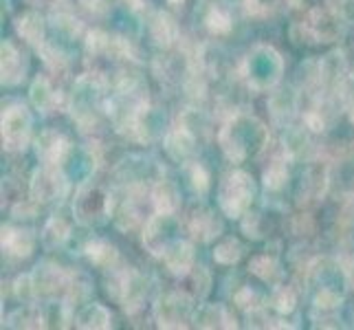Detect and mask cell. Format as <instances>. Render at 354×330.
<instances>
[{"mask_svg":"<svg viewBox=\"0 0 354 330\" xmlns=\"http://www.w3.org/2000/svg\"><path fill=\"white\" fill-rule=\"evenodd\" d=\"M9 326H14V328H44L46 324H44V315L40 313V309L27 304V306H22L20 311H16L14 315H11Z\"/></svg>","mask_w":354,"mask_h":330,"instance_id":"obj_35","label":"cell"},{"mask_svg":"<svg viewBox=\"0 0 354 330\" xmlns=\"http://www.w3.org/2000/svg\"><path fill=\"white\" fill-rule=\"evenodd\" d=\"M339 119V106L335 95H315L310 108L304 113V124L310 132H326Z\"/></svg>","mask_w":354,"mask_h":330,"instance_id":"obj_11","label":"cell"},{"mask_svg":"<svg viewBox=\"0 0 354 330\" xmlns=\"http://www.w3.org/2000/svg\"><path fill=\"white\" fill-rule=\"evenodd\" d=\"M172 234V214H154L148 218L143 227V244L154 258H163V253L174 240H169Z\"/></svg>","mask_w":354,"mask_h":330,"instance_id":"obj_12","label":"cell"},{"mask_svg":"<svg viewBox=\"0 0 354 330\" xmlns=\"http://www.w3.org/2000/svg\"><path fill=\"white\" fill-rule=\"evenodd\" d=\"M124 3L132 9V11H141L145 7V0H124Z\"/></svg>","mask_w":354,"mask_h":330,"instance_id":"obj_47","label":"cell"},{"mask_svg":"<svg viewBox=\"0 0 354 330\" xmlns=\"http://www.w3.org/2000/svg\"><path fill=\"white\" fill-rule=\"evenodd\" d=\"M194 150H196V134L185 124H178L165 134V152L174 161H185Z\"/></svg>","mask_w":354,"mask_h":330,"instance_id":"obj_19","label":"cell"},{"mask_svg":"<svg viewBox=\"0 0 354 330\" xmlns=\"http://www.w3.org/2000/svg\"><path fill=\"white\" fill-rule=\"evenodd\" d=\"M14 216L16 218H33L35 216V201L31 205H27V203H24V205H16L14 207Z\"/></svg>","mask_w":354,"mask_h":330,"instance_id":"obj_46","label":"cell"},{"mask_svg":"<svg viewBox=\"0 0 354 330\" xmlns=\"http://www.w3.org/2000/svg\"><path fill=\"white\" fill-rule=\"evenodd\" d=\"M344 22H354V0H341L337 7H333Z\"/></svg>","mask_w":354,"mask_h":330,"instance_id":"obj_45","label":"cell"},{"mask_svg":"<svg viewBox=\"0 0 354 330\" xmlns=\"http://www.w3.org/2000/svg\"><path fill=\"white\" fill-rule=\"evenodd\" d=\"M84 253H86V258H88L91 264L106 268V271L115 268L117 262H119V253L115 249V244L106 242V240H91L86 244V249H84Z\"/></svg>","mask_w":354,"mask_h":330,"instance_id":"obj_28","label":"cell"},{"mask_svg":"<svg viewBox=\"0 0 354 330\" xmlns=\"http://www.w3.org/2000/svg\"><path fill=\"white\" fill-rule=\"evenodd\" d=\"M341 16L333 7H313L304 20L290 27V35L297 44H326L341 35Z\"/></svg>","mask_w":354,"mask_h":330,"instance_id":"obj_2","label":"cell"},{"mask_svg":"<svg viewBox=\"0 0 354 330\" xmlns=\"http://www.w3.org/2000/svg\"><path fill=\"white\" fill-rule=\"evenodd\" d=\"M31 115L22 104H11L3 110V148L7 152H22L31 139Z\"/></svg>","mask_w":354,"mask_h":330,"instance_id":"obj_7","label":"cell"},{"mask_svg":"<svg viewBox=\"0 0 354 330\" xmlns=\"http://www.w3.org/2000/svg\"><path fill=\"white\" fill-rule=\"evenodd\" d=\"M185 176H187V183L194 194H198V196H205L207 192H209V172L201 165V163H185Z\"/></svg>","mask_w":354,"mask_h":330,"instance_id":"obj_37","label":"cell"},{"mask_svg":"<svg viewBox=\"0 0 354 330\" xmlns=\"http://www.w3.org/2000/svg\"><path fill=\"white\" fill-rule=\"evenodd\" d=\"M150 201L154 212L158 214H176L178 205H180V192L176 187L174 181L169 178H161L154 183V187L150 190Z\"/></svg>","mask_w":354,"mask_h":330,"instance_id":"obj_21","label":"cell"},{"mask_svg":"<svg viewBox=\"0 0 354 330\" xmlns=\"http://www.w3.org/2000/svg\"><path fill=\"white\" fill-rule=\"evenodd\" d=\"M341 0H328V7H337Z\"/></svg>","mask_w":354,"mask_h":330,"instance_id":"obj_49","label":"cell"},{"mask_svg":"<svg viewBox=\"0 0 354 330\" xmlns=\"http://www.w3.org/2000/svg\"><path fill=\"white\" fill-rule=\"evenodd\" d=\"M14 295L20 302H31V300H35V286H33L31 273H24V275L16 277V282H14Z\"/></svg>","mask_w":354,"mask_h":330,"instance_id":"obj_41","label":"cell"},{"mask_svg":"<svg viewBox=\"0 0 354 330\" xmlns=\"http://www.w3.org/2000/svg\"><path fill=\"white\" fill-rule=\"evenodd\" d=\"M242 218H244L242 220V231H244V234H247L249 238H260L262 236V216L247 212Z\"/></svg>","mask_w":354,"mask_h":330,"instance_id":"obj_43","label":"cell"},{"mask_svg":"<svg viewBox=\"0 0 354 330\" xmlns=\"http://www.w3.org/2000/svg\"><path fill=\"white\" fill-rule=\"evenodd\" d=\"M71 275H73V271H66V268L59 264H53V262L38 264L35 271L31 273L33 286H35V297H40V300L64 297L68 282H71Z\"/></svg>","mask_w":354,"mask_h":330,"instance_id":"obj_9","label":"cell"},{"mask_svg":"<svg viewBox=\"0 0 354 330\" xmlns=\"http://www.w3.org/2000/svg\"><path fill=\"white\" fill-rule=\"evenodd\" d=\"M194 317V297L185 291L165 293L154 304V322L158 328H187Z\"/></svg>","mask_w":354,"mask_h":330,"instance_id":"obj_6","label":"cell"},{"mask_svg":"<svg viewBox=\"0 0 354 330\" xmlns=\"http://www.w3.org/2000/svg\"><path fill=\"white\" fill-rule=\"evenodd\" d=\"M255 196V185L251 174L234 169L229 172L218 187V205L227 218H242L249 212V207Z\"/></svg>","mask_w":354,"mask_h":330,"instance_id":"obj_5","label":"cell"},{"mask_svg":"<svg viewBox=\"0 0 354 330\" xmlns=\"http://www.w3.org/2000/svg\"><path fill=\"white\" fill-rule=\"evenodd\" d=\"M288 158H290V154L286 152V148L271 156V161H268V165L264 167V172H262V183H264L266 190L277 192L288 183V176H290Z\"/></svg>","mask_w":354,"mask_h":330,"instance_id":"obj_23","label":"cell"},{"mask_svg":"<svg viewBox=\"0 0 354 330\" xmlns=\"http://www.w3.org/2000/svg\"><path fill=\"white\" fill-rule=\"evenodd\" d=\"M163 262L174 277H187L194 271V262H196V253H194L192 242L174 240L163 253Z\"/></svg>","mask_w":354,"mask_h":330,"instance_id":"obj_16","label":"cell"},{"mask_svg":"<svg viewBox=\"0 0 354 330\" xmlns=\"http://www.w3.org/2000/svg\"><path fill=\"white\" fill-rule=\"evenodd\" d=\"M279 0H242V7L251 18H268L275 14Z\"/></svg>","mask_w":354,"mask_h":330,"instance_id":"obj_39","label":"cell"},{"mask_svg":"<svg viewBox=\"0 0 354 330\" xmlns=\"http://www.w3.org/2000/svg\"><path fill=\"white\" fill-rule=\"evenodd\" d=\"M68 236H71V223L64 216H51L46 220V225L42 229L44 247H48V249L62 247V244L68 240Z\"/></svg>","mask_w":354,"mask_h":330,"instance_id":"obj_30","label":"cell"},{"mask_svg":"<svg viewBox=\"0 0 354 330\" xmlns=\"http://www.w3.org/2000/svg\"><path fill=\"white\" fill-rule=\"evenodd\" d=\"M221 150L231 163H242L251 152L268 145V130L258 117L236 113L218 132Z\"/></svg>","mask_w":354,"mask_h":330,"instance_id":"obj_1","label":"cell"},{"mask_svg":"<svg viewBox=\"0 0 354 330\" xmlns=\"http://www.w3.org/2000/svg\"><path fill=\"white\" fill-rule=\"evenodd\" d=\"M38 51H40V57H42V62L46 64V68H51L53 73H66L68 71L71 59H68L66 51H62L57 44L44 42L42 46H38Z\"/></svg>","mask_w":354,"mask_h":330,"instance_id":"obj_32","label":"cell"},{"mask_svg":"<svg viewBox=\"0 0 354 330\" xmlns=\"http://www.w3.org/2000/svg\"><path fill=\"white\" fill-rule=\"evenodd\" d=\"M205 27L214 35H227L234 27V20H231V14L225 7H212L205 16Z\"/></svg>","mask_w":354,"mask_h":330,"instance_id":"obj_36","label":"cell"},{"mask_svg":"<svg viewBox=\"0 0 354 330\" xmlns=\"http://www.w3.org/2000/svg\"><path fill=\"white\" fill-rule=\"evenodd\" d=\"M148 33H150V40L161 48H169L180 35L176 20L169 16L167 11H156V14H152L148 22Z\"/></svg>","mask_w":354,"mask_h":330,"instance_id":"obj_18","label":"cell"},{"mask_svg":"<svg viewBox=\"0 0 354 330\" xmlns=\"http://www.w3.org/2000/svg\"><path fill=\"white\" fill-rule=\"evenodd\" d=\"M33 247H35V238L29 229H16L11 225L3 227V251L11 255V258L18 260L29 258L33 253Z\"/></svg>","mask_w":354,"mask_h":330,"instance_id":"obj_20","label":"cell"},{"mask_svg":"<svg viewBox=\"0 0 354 330\" xmlns=\"http://www.w3.org/2000/svg\"><path fill=\"white\" fill-rule=\"evenodd\" d=\"M295 306H297V291L288 284H277L271 295V309L277 311L279 315H286L295 311Z\"/></svg>","mask_w":354,"mask_h":330,"instance_id":"obj_34","label":"cell"},{"mask_svg":"<svg viewBox=\"0 0 354 330\" xmlns=\"http://www.w3.org/2000/svg\"><path fill=\"white\" fill-rule=\"evenodd\" d=\"M35 156L46 165H59L71 152V141L57 130H44L33 141Z\"/></svg>","mask_w":354,"mask_h":330,"instance_id":"obj_13","label":"cell"},{"mask_svg":"<svg viewBox=\"0 0 354 330\" xmlns=\"http://www.w3.org/2000/svg\"><path fill=\"white\" fill-rule=\"evenodd\" d=\"M187 231L194 240L212 242L223 234V223L212 210H194L187 218Z\"/></svg>","mask_w":354,"mask_h":330,"instance_id":"obj_17","label":"cell"},{"mask_svg":"<svg viewBox=\"0 0 354 330\" xmlns=\"http://www.w3.org/2000/svg\"><path fill=\"white\" fill-rule=\"evenodd\" d=\"M189 275L194 279V293H196L198 297H205L207 293H209V284H212V277H209V273H207V268L194 266V271Z\"/></svg>","mask_w":354,"mask_h":330,"instance_id":"obj_42","label":"cell"},{"mask_svg":"<svg viewBox=\"0 0 354 330\" xmlns=\"http://www.w3.org/2000/svg\"><path fill=\"white\" fill-rule=\"evenodd\" d=\"M108 199L111 194H104L97 185H84L75 199V214L84 225L100 223L108 216Z\"/></svg>","mask_w":354,"mask_h":330,"instance_id":"obj_10","label":"cell"},{"mask_svg":"<svg viewBox=\"0 0 354 330\" xmlns=\"http://www.w3.org/2000/svg\"><path fill=\"white\" fill-rule=\"evenodd\" d=\"M31 102L33 106L40 110V113L48 115L53 113V110H57L59 106H62V93H59L51 80L40 75L35 77V82L31 84Z\"/></svg>","mask_w":354,"mask_h":330,"instance_id":"obj_22","label":"cell"},{"mask_svg":"<svg viewBox=\"0 0 354 330\" xmlns=\"http://www.w3.org/2000/svg\"><path fill=\"white\" fill-rule=\"evenodd\" d=\"M106 293L115 302L121 304V309L128 315H134L143 309L148 286H145L143 275L132 268H111V277L106 279Z\"/></svg>","mask_w":354,"mask_h":330,"instance_id":"obj_4","label":"cell"},{"mask_svg":"<svg viewBox=\"0 0 354 330\" xmlns=\"http://www.w3.org/2000/svg\"><path fill=\"white\" fill-rule=\"evenodd\" d=\"M341 304H344V297H341V293L333 286H322L317 291L315 295V302H313V311L319 313L322 317H335L337 311L341 309ZM322 317H317V320H322Z\"/></svg>","mask_w":354,"mask_h":330,"instance_id":"obj_31","label":"cell"},{"mask_svg":"<svg viewBox=\"0 0 354 330\" xmlns=\"http://www.w3.org/2000/svg\"><path fill=\"white\" fill-rule=\"evenodd\" d=\"M328 185H330V169L326 163L315 161L306 167L299 185V201L301 203H317L326 196Z\"/></svg>","mask_w":354,"mask_h":330,"instance_id":"obj_14","label":"cell"},{"mask_svg":"<svg viewBox=\"0 0 354 330\" xmlns=\"http://www.w3.org/2000/svg\"><path fill=\"white\" fill-rule=\"evenodd\" d=\"M268 110H271V117L275 124H286L290 117L295 115L297 110V95L292 89H282L271 95L268 100Z\"/></svg>","mask_w":354,"mask_h":330,"instance_id":"obj_26","label":"cell"},{"mask_svg":"<svg viewBox=\"0 0 354 330\" xmlns=\"http://www.w3.org/2000/svg\"><path fill=\"white\" fill-rule=\"evenodd\" d=\"M68 192V178L66 174L59 169V165H42L31 174L29 181V194L35 203L46 205V203H55L62 201Z\"/></svg>","mask_w":354,"mask_h":330,"instance_id":"obj_8","label":"cell"},{"mask_svg":"<svg viewBox=\"0 0 354 330\" xmlns=\"http://www.w3.org/2000/svg\"><path fill=\"white\" fill-rule=\"evenodd\" d=\"M194 322L198 328H238L234 315L223 304H205L194 313Z\"/></svg>","mask_w":354,"mask_h":330,"instance_id":"obj_25","label":"cell"},{"mask_svg":"<svg viewBox=\"0 0 354 330\" xmlns=\"http://www.w3.org/2000/svg\"><path fill=\"white\" fill-rule=\"evenodd\" d=\"M244 253V247L240 244L238 238H225L223 242L216 244L214 249V260L218 264H225V266H234L236 262H240Z\"/></svg>","mask_w":354,"mask_h":330,"instance_id":"obj_33","label":"cell"},{"mask_svg":"<svg viewBox=\"0 0 354 330\" xmlns=\"http://www.w3.org/2000/svg\"><path fill=\"white\" fill-rule=\"evenodd\" d=\"M183 3H185V0H167V5H172V7H183Z\"/></svg>","mask_w":354,"mask_h":330,"instance_id":"obj_48","label":"cell"},{"mask_svg":"<svg viewBox=\"0 0 354 330\" xmlns=\"http://www.w3.org/2000/svg\"><path fill=\"white\" fill-rule=\"evenodd\" d=\"M84 9H88L95 16H104L108 9H111V0H80Z\"/></svg>","mask_w":354,"mask_h":330,"instance_id":"obj_44","label":"cell"},{"mask_svg":"<svg viewBox=\"0 0 354 330\" xmlns=\"http://www.w3.org/2000/svg\"><path fill=\"white\" fill-rule=\"evenodd\" d=\"M16 31L24 42H29L33 46H42L46 42L44 40L46 24L38 11H24V14H20L16 18Z\"/></svg>","mask_w":354,"mask_h":330,"instance_id":"obj_24","label":"cell"},{"mask_svg":"<svg viewBox=\"0 0 354 330\" xmlns=\"http://www.w3.org/2000/svg\"><path fill=\"white\" fill-rule=\"evenodd\" d=\"M111 42H113V35H108L102 29H93L86 33V51L91 55H108Z\"/></svg>","mask_w":354,"mask_h":330,"instance_id":"obj_38","label":"cell"},{"mask_svg":"<svg viewBox=\"0 0 354 330\" xmlns=\"http://www.w3.org/2000/svg\"><path fill=\"white\" fill-rule=\"evenodd\" d=\"M234 302H236V306L242 309L244 313H251V311L262 309V297H260V293H258V291H253L251 286L240 288V291L236 293V295H234Z\"/></svg>","mask_w":354,"mask_h":330,"instance_id":"obj_40","label":"cell"},{"mask_svg":"<svg viewBox=\"0 0 354 330\" xmlns=\"http://www.w3.org/2000/svg\"><path fill=\"white\" fill-rule=\"evenodd\" d=\"M111 313L102 304H86L75 317V326L84 330H104L111 328Z\"/></svg>","mask_w":354,"mask_h":330,"instance_id":"obj_29","label":"cell"},{"mask_svg":"<svg viewBox=\"0 0 354 330\" xmlns=\"http://www.w3.org/2000/svg\"><path fill=\"white\" fill-rule=\"evenodd\" d=\"M284 73V62L273 46H255L244 62V80L253 91H268L279 82Z\"/></svg>","mask_w":354,"mask_h":330,"instance_id":"obj_3","label":"cell"},{"mask_svg":"<svg viewBox=\"0 0 354 330\" xmlns=\"http://www.w3.org/2000/svg\"><path fill=\"white\" fill-rule=\"evenodd\" d=\"M249 271L266 284H279V279L284 275L282 264L277 262V258H273V255H268V253L253 255L249 262Z\"/></svg>","mask_w":354,"mask_h":330,"instance_id":"obj_27","label":"cell"},{"mask_svg":"<svg viewBox=\"0 0 354 330\" xmlns=\"http://www.w3.org/2000/svg\"><path fill=\"white\" fill-rule=\"evenodd\" d=\"M0 73H3V86H18V84L27 77V59L20 53V48L11 42L5 40L3 48H0Z\"/></svg>","mask_w":354,"mask_h":330,"instance_id":"obj_15","label":"cell"}]
</instances>
